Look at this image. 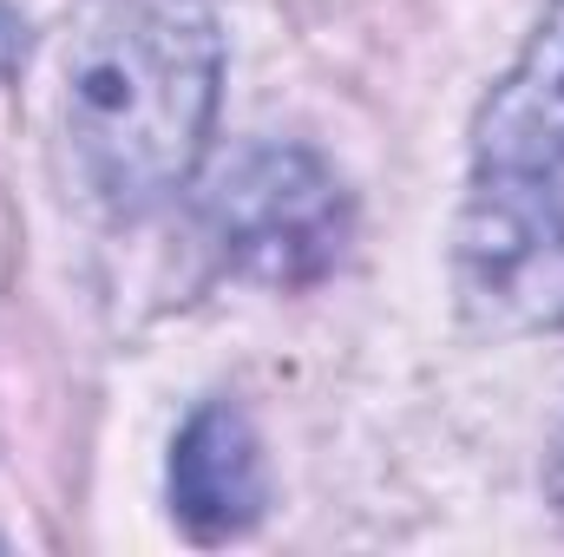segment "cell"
I'll return each mask as SVG.
<instances>
[{
    "mask_svg": "<svg viewBox=\"0 0 564 557\" xmlns=\"http://www.w3.org/2000/svg\"><path fill=\"white\" fill-rule=\"evenodd\" d=\"M224 86L210 0H86L66 40L73 171L112 217H144L204 164Z\"/></svg>",
    "mask_w": 564,
    "mask_h": 557,
    "instance_id": "obj_1",
    "label": "cell"
},
{
    "mask_svg": "<svg viewBox=\"0 0 564 557\" xmlns=\"http://www.w3.org/2000/svg\"><path fill=\"white\" fill-rule=\"evenodd\" d=\"M459 302L492 335L564 328V164L473 177L453 230Z\"/></svg>",
    "mask_w": 564,
    "mask_h": 557,
    "instance_id": "obj_2",
    "label": "cell"
},
{
    "mask_svg": "<svg viewBox=\"0 0 564 557\" xmlns=\"http://www.w3.org/2000/svg\"><path fill=\"white\" fill-rule=\"evenodd\" d=\"M210 223H217L224 256L243 276L295 288L335 270L348 243V197L315 151L257 144L224 171L210 197Z\"/></svg>",
    "mask_w": 564,
    "mask_h": 557,
    "instance_id": "obj_3",
    "label": "cell"
},
{
    "mask_svg": "<svg viewBox=\"0 0 564 557\" xmlns=\"http://www.w3.org/2000/svg\"><path fill=\"white\" fill-rule=\"evenodd\" d=\"M171 512L197 545H224L263 518V446L230 401L197 407L171 452Z\"/></svg>",
    "mask_w": 564,
    "mask_h": 557,
    "instance_id": "obj_4",
    "label": "cell"
},
{
    "mask_svg": "<svg viewBox=\"0 0 564 557\" xmlns=\"http://www.w3.org/2000/svg\"><path fill=\"white\" fill-rule=\"evenodd\" d=\"M564 164V0L539 20L519 66L492 86L473 125V177H519Z\"/></svg>",
    "mask_w": 564,
    "mask_h": 557,
    "instance_id": "obj_5",
    "label": "cell"
},
{
    "mask_svg": "<svg viewBox=\"0 0 564 557\" xmlns=\"http://www.w3.org/2000/svg\"><path fill=\"white\" fill-rule=\"evenodd\" d=\"M20 59H26V20L0 0V73H13Z\"/></svg>",
    "mask_w": 564,
    "mask_h": 557,
    "instance_id": "obj_6",
    "label": "cell"
},
{
    "mask_svg": "<svg viewBox=\"0 0 564 557\" xmlns=\"http://www.w3.org/2000/svg\"><path fill=\"white\" fill-rule=\"evenodd\" d=\"M545 492H552V505L564 512V426H558V439H552V459H545Z\"/></svg>",
    "mask_w": 564,
    "mask_h": 557,
    "instance_id": "obj_7",
    "label": "cell"
}]
</instances>
